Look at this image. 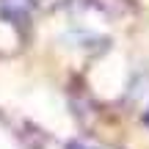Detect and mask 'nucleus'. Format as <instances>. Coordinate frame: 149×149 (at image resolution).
<instances>
[{"mask_svg":"<svg viewBox=\"0 0 149 149\" xmlns=\"http://www.w3.org/2000/svg\"><path fill=\"white\" fill-rule=\"evenodd\" d=\"M66 149H88V146H83V144H77V141H74V144H69Z\"/></svg>","mask_w":149,"mask_h":149,"instance_id":"2","label":"nucleus"},{"mask_svg":"<svg viewBox=\"0 0 149 149\" xmlns=\"http://www.w3.org/2000/svg\"><path fill=\"white\" fill-rule=\"evenodd\" d=\"M33 0H0V17L14 25H22V22L31 17Z\"/></svg>","mask_w":149,"mask_h":149,"instance_id":"1","label":"nucleus"}]
</instances>
